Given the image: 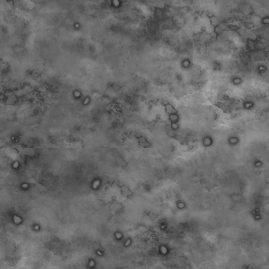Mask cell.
<instances>
[{
	"instance_id": "obj_1",
	"label": "cell",
	"mask_w": 269,
	"mask_h": 269,
	"mask_svg": "<svg viewBox=\"0 0 269 269\" xmlns=\"http://www.w3.org/2000/svg\"><path fill=\"white\" fill-rule=\"evenodd\" d=\"M139 142H140L141 145L144 146H146V145H149V143H148V141L146 140V139L142 137H140L139 139Z\"/></svg>"
}]
</instances>
